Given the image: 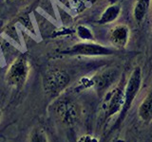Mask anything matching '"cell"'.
I'll use <instances>...</instances> for the list:
<instances>
[{
    "mask_svg": "<svg viewBox=\"0 0 152 142\" xmlns=\"http://www.w3.org/2000/svg\"><path fill=\"white\" fill-rule=\"evenodd\" d=\"M113 50L98 44L82 43L73 46L70 49L66 50L65 53L72 55H87V56H99V55H110Z\"/></svg>",
    "mask_w": 152,
    "mask_h": 142,
    "instance_id": "cell-4",
    "label": "cell"
},
{
    "mask_svg": "<svg viewBox=\"0 0 152 142\" xmlns=\"http://www.w3.org/2000/svg\"><path fill=\"white\" fill-rule=\"evenodd\" d=\"M0 117H1V111H0Z\"/></svg>",
    "mask_w": 152,
    "mask_h": 142,
    "instance_id": "cell-14",
    "label": "cell"
},
{
    "mask_svg": "<svg viewBox=\"0 0 152 142\" xmlns=\"http://www.w3.org/2000/svg\"><path fill=\"white\" fill-rule=\"evenodd\" d=\"M142 85V72L140 67H136L132 71L126 85L125 86V93H124V104L121 112L119 113L118 120L115 123V127L119 126L125 120L126 114L131 108V105L137 97L139 90Z\"/></svg>",
    "mask_w": 152,
    "mask_h": 142,
    "instance_id": "cell-1",
    "label": "cell"
},
{
    "mask_svg": "<svg viewBox=\"0 0 152 142\" xmlns=\"http://www.w3.org/2000/svg\"><path fill=\"white\" fill-rule=\"evenodd\" d=\"M77 142H99L98 138L90 135H84L80 137Z\"/></svg>",
    "mask_w": 152,
    "mask_h": 142,
    "instance_id": "cell-13",
    "label": "cell"
},
{
    "mask_svg": "<svg viewBox=\"0 0 152 142\" xmlns=\"http://www.w3.org/2000/svg\"><path fill=\"white\" fill-rule=\"evenodd\" d=\"M128 37H129V28L125 25H119L113 28L109 34L111 44L118 49H123L127 45Z\"/></svg>",
    "mask_w": 152,
    "mask_h": 142,
    "instance_id": "cell-7",
    "label": "cell"
},
{
    "mask_svg": "<svg viewBox=\"0 0 152 142\" xmlns=\"http://www.w3.org/2000/svg\"><path fill=\"white\" fill-rule=\"evenodd\" d=\"M78 34L79 36L82 38V39L86 40H90L92 39V34L88 28H85V27H79L78 28Z\"/></svg>",
    "mask_w": 152,
    "mask_h": 142,
    "instance_id": "cell-12",
    "label": "cell"
},
{
    "mask_svg": "<svg viewBox=\"0 0 152 142\" xmlns=\"http://www.w3.org/2000/svg\"><path fill=\"white\" fill-rule=\"evenodd\" d=\"M30 142H48V136L41 128H36L31 134Z\"/></svg>",
    "mask_w": 152,
    "mask_h": 142,
    "instance_id": "cell-11",
    "label": "cell"
},
{
    "mask_svg": "<svg viewBox=\"0 0 152 142\" xmlns=\"http://www.w3.org/2000/svg\"><path fill=\"white\" fill-rule=\"evenodd\" d=\"M150 5V0H137L134 7V18L140 24L145 16Z\"/></svg>",
    "mask_w": 152,
    "mask_h": 142,
    "instance_id": "cell-9",
    "label": "cell"
},
{
    "mask_svg": "<svg viewBox=\"0 0 152 142\" xmlns=\"http://www.w3.org/2000/svg\"><path fill=\"white\" fill-rule=\"evenodd\" d=\"M121 8L118 5H112V6L108 7L106 11L102 14L101 18H100L99 23L100 24H107L109 22L114 21L120 14Z\"/></svg>",
    "mask_w": 152,
    "mask_h": 142,
    "instance_id": "cell-10",
    "label": "cell"
},
{
    "mask_svg": "<svg viewBox=\"0 0 152 142\" xmlns=\"http://www.w3.org/2000/svg\"><path fill=\"white\" fill-rule=\"evenodd\" d=\"M138 113L142 121L145 123L152 121V88L141 103Z\"/></svg>",
    "mask_w": 152,
    "mask_h": 142,
    "instance_id": "cell-8",
    "label": "cell"
},
{
    "mask_svg": "<svg viewBox=\"0 0 152 142\" xmlns=\"http://www.w3.org/2000/svg\"><path fill=\"white\" fill-rule=\"evenodd\" d=\"M57 113L66 124H73L78 117V112L76 105L69 101H61L57 106Z\"/></svg>",
    "mask_w": 152,
    "mask_h": 142,
    "instance_id": "cell-6",
    "label": "cell"
},
{
    "mask_svg": "<svg viewBox=\"0 0 152 142\" xmlns=\"http://www.w3.org/2000/svg\"><path fill=\"white\" fill-rule=\"evenodd\" d=\"M124 93H125V86L124 85H120L111 94L107 105V110H106L107 118L121 112L124 104Z\"/></svg>",
    "mask_w": 152,
    "mask_h": 142,
    "instance_id": "cell-5",
    "label": "cell"
},
{
    "mask_svg": "<svg viewBox=\"0 0 152 142\" xmlns=\"http://www.w3.org/2000/svg\"><path fill=\"white\" fill-rule=\"evenodd\" d=\"M69 83V76L65 71L50 70L44 78V88L50 96H57L68 86Z\"/></svg>",
    "mask_w": 152,
    "mask_h": 142,
    "instance_id": "cell-3",
    "label": "cell"
},
{
    "mask_svg": "<svg viewBox=\"0 0 152 142\" xmlns=\"http://www.w3.org/2000/svg\"><path fill=\"white\" fill-rule=\"evenodd\" d=\"M30 73V64L25 55H20L14 60L6 73V80L10 86L22 87Z\"/></svg>",
    "mask_w": 152,
    "mask_h": 142,
    "instance_id": "cell-2",
    "label": "cell"
}]
</instances>
